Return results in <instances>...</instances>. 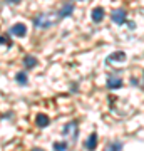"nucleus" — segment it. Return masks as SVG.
I'll list each match as a JSON object with an SVG mask.
<instances>
[{
  "label": "nucleus",
  "mask_w": 144,
  "mask_h": 151,
  "mask_svg": "<svg viewBox=\"0 0 144 151\" xmlns=\"http://www.w3.org/2000/svg\"><path fill=\"white\" fill-rule=\"evenodd\" d=\"M59 19H60L59 14H57V15H55V14H42V15H39L37 19L34 20V24H35L39 29H49V27H52Z\"/></svg>",
  "instance_id": "nucleus-1"
},
{
  "label": "nucleus",
  "mask_w": 144,
  "mask_h": 151,
  "mask_svg": "<svg viewBox=\"0 0 144 151\" xmlns=\"http://www.w3.org/2000/svg\"><path fill=\"white\" fill-rule=\"evenodd\" d=\"M62 134H64L69 141L75 143V141H77V136H79V126H77V123H75V121L67 123L64 126V129H62Z\"/></svg>",
  "instance_id": "nucleus-2"
},
{
  "label": "nucleus",
  "mask_w": 144,
  "mask_h": 151,
  "mask_svg": "<svg viewBox=\"0 0 144 151\" xmlns=\"http://www.w3.org/2000/svg\"><path fill=\"white\" fill-rule=\"evenodd\" d=\"M111 19L116 25H123L124 22H126V10H124V9H116V10H112Z\"/></svg>",
  "instance_id": "nucleus-3"
},
{
  "label": "nucleus",
  "mask_w": 144,
  "mask_h": 151,
  "mask_svg": "<svg viewBox=\"0 0 144 151\" xmlns=\"http://www.w3.org/2000/svg\"><path fill=\"white\" fill-rule=\"evenodd\" d=\"M10 34H14V35H17V37H25L27 35V27L25 24H14L10 27Z\"/></svg>",
  "instance_id": "nucleus-4"
},
{
  "label": "nucleus",
  "mask_w": 144,
  "mask_h": 151,
  "mask_svg": "<svg viewBox=\"0 0 144 151\" xmlns=\"http://www.w3.org/2000/svg\"><path fill=\"white\" fill-rule=\"evenodd\" d=\"M104 15H106V12H104V9L102 7H96V9H92V20L96 22V24H99V22H102V19H104Z\"/></svg>",
  "instance_id": "nucleus-5"
},
{
  "label": "nucleus",
  "mask_w": 144,
  "mask_h": 151,
  "mask_svg": "<svg viewBox=\"0 0 144 151\" xmlns=\"http://www.w3.org/2000/svg\"><path fill=\"white\" fill-rule=\"evenodd\" d=\"M35 124H37L39 128H45V126H49V124H50V119H49L47 114L40 113V114H37V116H35Z\"/></svg>",
  "instance_id": "nucleus-6"
},
{
  "label": "nucleus",
  "mask_w": 144,
  "mask_h": 151,
  "mask_svg": "<svg viewBox=\"0 0 144 151\" xmlns=\"http://www.w3.org/2000/svg\"><path fill=\"white\" fill-rule=\"evenodd\" d=\"M72 12H74V5H72V4H65V5L60 9L59 17H60V19H65V17L72 15Z\"/></svg>",
  "instance_id": "nucleus-7"
},
{
  "label": "nucleus",
  "mask_w": 144,
  "mask_h": 151,
  "mask_svg": "<svg viewBox=\"0 0 144 151\" xmlns=\"http://www.w3.org/2000/svg\"><path fill=\"white\" fill-rule=\"evenodd\" d=\"M84 146H85V150H96V146H97V134L96 133H92L89 136V139L84 143Z\"/></svg>",
  "instance_id": "nucleus-8"
},
{
  "label": "nucleus",
  "mask_w": 144,
  "mask_h": 151,
  "mask_svg": "<svg viewBox=\"0 0 144 151\" xmlns=\"http://www.w3.org/2000/svg\"><path fill=\"white\" fill-rule=\"evenodd\" d=\"M128 59V55H126V52H114V54H111L109 57H107V62H114V60H126Z\"/></svg>",
  "instance_id": "nucleus-9"
},
{
  "label": "nucleus",
  "mask_w": 144,
  "mask_h": 151,
  "mask_svg": "<svg viewBox=\"0 0 144 151\" xmlns=\"http://www.w3.org/2000/svg\"><path fill=\"white\" fill-rule=\"evenodd\" d=\"M24 65H25V69H32V67L37 65V59L34 55H25L24 57Z\"/></svg>",
  "instance_id": "nucleus-10"
},
{
  "label": "nucleus",
  "mask_w": 144,
  "mask_h": 151,
  "mask_svg": "<svg viewBox=\"0 0 144 151\" xmlns=\"http://www.w3.org/2000/svg\"><path fill=\"white\" fill-rule=\"evenodd\" d=\"M107 86L111 87V89H117V87H123V81H121L119 77H114V79L109 77V79H107Z\"/></svg>",
  "instance_id": "nucleus-11"
},
{
  "label": "nucleus",
  "mask_w": 144,
  "mask_h": 151,
  "mask_svg": "<svg viewBox=\"0 0 144 151\" xmlns=\"http://www.w3.org/2000/svg\"><path fill=\"white\" fill-rule=\"evenodd\" d=\"M17 82H19L20 86H25L27 84V74L25 72H19V74H17Z\"/></svg>",
  "instance_id": "nucleus-12"
},
{
  "label": "nucleus",
  "mask_w": 144,
  "mask_h": 151,
  "mask_svg": "<svg viewBox=\"0 0 144 151\" xmlns=\"http://www.w3.org/2000/svg\"><path fill=\"white\" fill-rule=\"evenodd\" d=\"M54 150H67V143H64V141H55L54 143Z\"/></svg>",
  "instance_id": "nucleus-13"
},
{
  "label": "nucleus",
  "mask_w": 144,
  "mask_h": 151,
  "mask_svg": "<svg viewBox=\"0 0 144 151\" xmlns=\"http://www.w3.org/2000/svg\"><path fill=\"white\" fill-rule=\"evenodd\" d=\"M9 42H10V40H9L7 37H4V35H0V44H9Z\"/></svg>",
  "instance_id": "nucleus-14"
},
{
  "label": "nucleus",
  "mask_w": 144,
  "mask_h": 151,
  "mask_svg": "<svg viewBox=\"0 0 144 151\" xmlns=\"http://www.w3.org/2000/svg\"><path fill=\"white\" fill-rule=\"evenodd\" d=\"M7 4H19V2H20V0H5Z\"/></svg>",
  "instance_id": "nucleus-15"
}]
</instances>
